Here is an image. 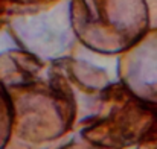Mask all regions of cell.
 I'll use <instances>...</instances> for the list:
<instances>
[{
	"label": "cell",
	"instance_id": "cell-8",
	"mask_svg": "<svg viewBox=\"0 0 157 149\" xmlns=\"http://www.w3.org/2000/svg\"><path fill=\"white\" fill-rule=\"evenodd\" d=\"M46 149H102L98 148L92 143H89L87 140H84L79 134H76V137H73L70 142H64V143H59V145H53L49 146Z\"/></svg>",
	"mask_w": 157,
	"mask_h": 149
},
{
	"label": "cell",
	"instance_id": "cell-3",
	"mask_svg": "<svg viewBox=\"0 0 157 149\" xmlns=\"http://www.w3.org/2000/svg\"><path fill=\"white\" fill-rule=\"evenodd\" d=\"M156 119V106L134 98L121 82L108 84L93 113L78 120V134L102 149L140 146Z\"/></svg>",
	"mask_w": 157,
	"mask_h": 149
},
{
	"label": "cell",
	"instance_id": "cell-2",
	"mask_svg": "<svg viewBox=\"0 0 157 149\" xmlns=\"http://www.w3.org/2000/svg\"><path fill=\"white\" fill-rule=\"evenodd\" d=\"M76 41L101 55H121L150 29L147 0H69Z\"/></svg>",
	"mask_w": 157,
	"mask_h": 149
},
{
	"label": "cell",
	"instance_id": "cell-4",
	"mask_svg": "<svg viewBox=\"0 0 157 149\" xmlns=\"http://www.w3.org/2000/svg\"><path fill=\"white\" fill-rule=\"evenodd\" d=\"M8 28L18 49L46 61L70 56L69 52L76 41L69 20V0H59L56 6L44 11L15 14Z\"/></svg>",
	"mask_w": 157,
	"mask_h": 149
},
{
	"label": "cell",
	"instance_id": "cell-7",
	"mask_svg": "<svg viewBox=\"0 0 157 149\" xmlns=\"http://www.w3.org/2000/svg\"><path fill=\"white\" fill-rule=\"evenodd\" d=\"M11 9H12V15L15 14H21V12H32V11H38L41 8H49L55 3H58L59 0H5Z\"/></svg>",
	"mask_w": 157,
	"mask_h": 149
},
{
	"label": "cell",
	"instance_id": "cell-1",
	"mask_svg": "<svg viewBox=\"0 0 157 149\" xmlns=\"http://www.w3.org/2000/svg\"><path fill=\"white\" fill-rule=\"evenodd\" d=\"M0 88L12 114V137L29 145H49L73 131L78 100L56 61L21 49L0 53Z\"/></svg>",
	"mask_w": 157,
	"mask_h": 149
},
{
	"label": "cell",
	"instance_id": "cell-6",
	"mask_svg": "<svg viewBox=\"0 0 157 149\" xmlns=\"http://www.w3.org/2000/svg\"><path fill=\"white\" fill-rule=\"evenodd\" d=\"M12 139V114L3 90L0 88V149H6Z\"/></svg>",
	"mask_w": 157,
	"mask_h": 149
},
{
	"label": "cell",
	"instance_id": "cell-5",
	"mask_svg": "<svg viewBox=\"0 0 157 149\" xmlns=\"http://www.w3.org/2000/svg\"><path fill=\"white\" fill-rule=\"evenodd\" d=\"M117 76L134 98L157 106V28L119 55Z\"/></svg>",
	"mask_w": 157,
	"mask_h": 149
},
{
	"label": "cell",
	"instance_id": "cell-9",
	"mask_svg": "<svg viewBox=\"0 0 157 149\" xmlns=\"http://www.w3.org/2000/svg\"><path fill=\"white\" fill-rule=\"evenodd\" d=\"M11 17H12L11 6L5 0H0V26H3L5 23H8Z\"/></svg>",
	"mask_w": 157,
	"mask_h": 149
}]
</instances>
